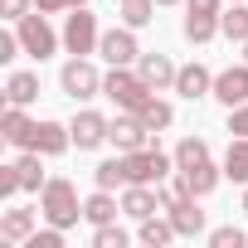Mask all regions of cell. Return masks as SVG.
Segmentation results:
<instances>
[{
	"instance_id": "cell-6",
	"label": "cell",
	"mask_w": 248,
	"mask_h": 248,
	"mask_svg": "<svg viewBox=\"0 0 248 248\" xmlns=\"http://www.w3.org/2000/svg\"><path fill=\"white\" fill-rule=\"evenodd\" d=\"M59 88H63L73 102H83V97H97V93H102V78H97V68H93L88 59L73 54V59L63 63V73H59Z\"/></svg>"
},
{
	"instance_id": "cell-42",
	"label": "cell",
	"mask_w": 248,
	"mask_h": 248,
	"mask_svg": "<svg viewBox=\"0 0 248 248\" xmlns=\"http://www.w3.org/2000/svg\"><path fill=\"white\" fill-rule=\"evenodd\" d=\"M68 5H73V10H78V5H88V0H68Z\"/></svg>"
},
{
	"instance_id": "cell-31",
	"label": "cell",
	"mask_w": 248,
	"mask_h": 248,
	"mask_svg": "<svg viewBox=\"0 0 248 248\" xmlns=\"http://www.w3.org/2000/svg\"><path fill=\"white\" fill-rule=\"evenodd\" d=\"M209 243H214V248H243V243H248V233H243L238 224H224V229H214V233H209Z\"/></svg>"
},
{
	"instance_id": "cell-26",
	"label": "cell",
	"mask_w": 248,
	"mask_h": 248,
	"mask_svg": "<svg viewBox=\"0 0 248 248\" xmlns=\"http://www.w3.org/2000/svg\"><path fill=\"white\" fill-rule=\"evenodd\" d=\"M200 161H209V146H204L200 137H185V141L175 146V170H190V166H200Z\"/></svg>"
},
{
	"instance_id": "cell-5",
	"label": "cell",
	"mask_w": 248,
	"mask_h": 248,
	"mask_svg": "<svg viewBox=\"0 0 248 248\" xmlns=\"http://www.w3.org/2000/svg\"><path fill=\"white\" fill-rule=\"evenodd\" d=\"M15 34H20V44H25V54L30 59H49L54 49H59V34L49 30V20H44V10L39 15H25V20H15Z\"/></svg>"
},
{
	"instance_id": "cell-43",
	"label": "cell",
	"mask_w": 248,
	"mask_h": 248,
	"mask_svg": "<svg viewBox=\"0 0 248 248\" xmlns=\"http://www.w3.org/2000/svg\"><path fill=\"white\" fill-rule=\"evenodd\" d=\"M243 63H248V44H243Z\"/></svg>"
},
{
	"instance_id": "cell-27",
	"label": "cell",
	"mask_w": 248,
	"mask_h": 248,
	"mask_svg": "<svg viewBox=\"0 0 248 248\" xmlns=\"http://www.w3.org/2000/svg\"><path fill=\"white\" fill-rule=\"evenodd\" d=\"M170 238H175V224H170V219H156V214H151V219H141V243L166 248Z\"/></svg>"
},
{
	"instance_id": "cell-9",
	"label": "cell",
	"mask_w": 248,
	"mask_h": 248,
	"mask_svg": "<svg viewBox=\"0 0 248 248\" xmlns=\"http://www.w3.org/2000/svg\"><path fill=\"white\" fill-rule=\"evenodd\" d=\"M107 141H112L117 151H141V146H151V127H146L137 112H127V117H117V122H112Z\"/></svg>"
},
{
	"instance_id": "cell-22",
	"label": "cell",
	"mask_w": 248,
	"mask_h": 248,
	"mask_svg": "<svg viewBox=\"0 0 248 248\" xmlns=\"http://www.w3.org/2000/svg\"><path fill=\"white\" fill-rule=\"evenodd\" d=\"M44 156L39 151H25L20 161H15V175H20V190H44L49 180H44V166H39Z\"/></svg>"
},
{
	"instance_id": "cell-2",
	"label": "cell",
	"mask_w": 248,
	"mask_h": 248,
	"mask_svg": "<svg viewBox=\"0 0 248 248\" xmlns=\"http://www.w3.org/2000/svg\"><path fill=\"white\" fill-rule=\"evenodd\" d=\"M102 93H107L122 112H141V107L156 97V88H151L141 73H132V68H112V73L102 78Z\"/></svg>"
},
{
	"instance_id": "cell-35",
	"label": "cell",
	"mask_w": 248,
	"mask_h": 248,
	"mask_svg": "<svg viewBox=\"0 0 248 248\" xmlns=\"http://www.w3.org/2000/svg\"><path fill=\"white\" fill-rule=\"evenodd\" d=\"M229 132H233V137H248V102L229 107Z\"/></svg>"
},
{
	"instance_id": "cell-30",
	"label": "cell",
	"mask_w": 248,
	"mask_h": 248,
	"mask_svg": "<svg viewBox=\"0 0 248 248\" xmlns=\"http://www.w3.org/2000/svg\"><path fill=\"white\" fill-rule=\"evenodd\" d=\"M156 195H161V209H175V204H185V200H195L185 180H161V185H156Z\"/></svg>"
},
{
	"instance_id": "cell-32",
	"label": "cell",
	"mask_w": 248,
	"mask_h": 248,
	"mask_svg": "<svg viewBox=\"0 0 248 248\" xmlns=\"http://www.w3.org/2000/svg\"><path fill=\"white\" fill-rule=\"evenodd\" d=\"M25 248H63V229H54V224H49V229H44V233H39V229H34V233H30V238H25Z\"/></svg>"
},
{
	"instance_id": "cell-21",
	"label": "cell",
	"mask_w": 248,
	"mask_h": 248,
	"mask_svg": "<svg viewBox=\"0 0 248 248\" xmlns=\"http://www.w3.org/2000/svg\"><path fill=\"white\" fill-rule=\"evenodd\" d=\"M185 39L190 44H209L214 34H219V15H195V10H185Z\"/></svg>"
},
{
	"instance_id": "cell-25",
	"label": "cell",
	"mask_w": 248,
	"mask_h": 248,
	"mask_svg": "<svg viewBox=\"0 0 248 248\" xmlns=\"http://www.w3.org/2000/svg\"><path fill=\"white\" fill-rule=\"evenodd\" d=\"M122 5V25H132V30H146L156 20V0H117Z\"/></svg>"
},
{
	"instance_id": "cell-19",
	"label": "cell",
	"mask_w": 248,
	"mask_h": 248,
	"mask_svg": "<svg viewBox=\"0 0 248 248\" xmlns=\"http://www.w3.org/2000/svg\"><path fill=\"white\" fill-rule=\"evenodd\" d=\"M34 97H39V73H10V83H5V102L30 107Z\"/></svg>"
},
{
	"instance_id": "cell-18",
	"label": "cell",
	"mask_w": 248,
	"mask_h": 248,
	"mask_svg": "<svg viewBox=\"0 0 248 248\" xmlns=\"http://www.w3.org/2000/svg\"><path fill=\"white\" fill-rule=\"evenodd\" d=\"M83 219H88L93 229L112 224V219H117V200H112V190H97V195H88V200H83Z\"/></svg>"
},
{
	"instance_id": "cell-1",
	"label": "cell",
	"mask_w": 248,
	"mask_h": 248,
	"mask_svg": "<svg viewBox=\"0 0 248 248\" xmlns=\"http://www.w3.org/2000/svg\"><path fill=\"white\" fill-rule=\"evenodd\" d=\"M39 209H44V219H49L54 229H68V224H78V219H83L78 190H73V180H63V175H54V180L39 190Z\"/></svg>"
},
{
	"instance_id": "cell-20",
	"label": "cell",
	"mask_w": 248,
	"mask_h": 248,
	"mask_svg": "<svg viewBox=\"0 0 248 248\" xmlns=\"http://www.w3.org/2000/svg\"><path fill=\"white\" fill-rule=\"evenodd\" d=\"M224 175L233 185H248V137H233L229 141V156H224Z\"/></svg>"
},
{
	"instance_id": "cell-36",
	"label": "cell",
	"mask_w": 248,
	"mask_h": 248,
	"mask_svg": "<svg viewBox=\"0 0 248 248\" xmlns=\"http://www.w3.org/2000/svg\"><path fill=\"white\" fill-rule=\"evenodd\" d=\"M20 49H25V44H20V34H0V63H10Z\"/></svg>"
},
{
	"instance_id": "cell-13",
	"label": "cell",
	"mask_w": 248,
	"mask_h": 248,
	"mask_svg": "<svg viewBox=\"0 0 248 248\" xmlns=\"http://www.w3.org/2000/svg\"><path fill=\"white\" fill-rule=\"evenodd\" d=\"M137 73L161 93V88H175V73H180V68H175L166 54H141V59H137Z\"/></svg>"
},
{
	"instance_id": "cell-14",
	"label": "cell",
	"mask_w": 248,
	"mask_h": 248,
	"mask_svg": "<svg viewBox=\"0 0 248 248\" xmlns=\"http://www.w3.org/2000/svg\"><path fill=\"white\" fill-rule=\"evenodd\" d=\"M122 209H127L132 219H151L161 209V195L151 185H127V195H122Z\"/></svg>"
},
{
	"instance_id": "cell-15",
	"label": "cell",
	"mask_w": 248,
	"mask_h": 248,
	"mask_svg": "<svg viewBox=\"0 0 248 248\" xmlns=\"http://www.w3.org/2000/svg\"><path fill=\"white\" fill-rule=\"evenodd\" d=\"M34 233V209H5L0 214V238L5 243H25Z\"/></svg>"
},
{
	"instance_id": "cell-40",
	"label": "cell",
	"mask_w": 248,
	"mask_h": 248,
	"mask_svg": "<svg viewBox=\"0 0 248 248\" xmlns=\"http://www.w3.org/2000/svg\"><path fill=\"white\" fill-rule=\"evenodd\" d=\"M243 214H248V185H243Z\"/></svg>"
},
{
	"instance_id": "cell-34",
	"label": "cell",
	"mask_w": 248,
	"mask_h": 248,
	"mask_svg": "<svg viewBox=\"0 0 248 248\" xmlns=\"http://www.w3.org/2000/svg\"><path fill=\"white\" fill-rule=\"evenodd\" d=\"M10 195H20V175H15V161H10V166H0V200H10Z\"/></svg>"
},
{
	"instance_id": "cell-3",
	"label": "cell",
	"mask_w": 248,
	"mask_h": 248,
	"mask_svg": "<svg viewBox=\"0 0 248 248\" xmlns=\"http://www.w3.org/2000/svg\"><path fill=\"white\" fill-rule=\"evenodd\" d=\"M175 156H166L161 146H141V151H122V170H127V185H161L170 175Z\"/></svg>"
},
{
	"instance_id": "cell-11",
	"label": "cell",
	"mask_w": 248,
	"mask_h": 248,
	"mask_svg": "<svg viewBox=\"0 0 248 248\" xmlns=\"http://www.w3.org/2000/svg\"><path fill=\"white\" fill-rule=\"evenodd\" d=\"M214 97H219L224 107H238V102H248V63L214 73Z\"/></svg>"
},
{
	"instance_id": "cell-8",
	"label": "cell",
	"mask_w": 248,
	"mask_h": 248,
	"mask_svg": "<svg viewBox=\"0 0 248 248\" xmlns=\"http://www.w3.org/2000/svg\"><path fill=\"white\" fill-rule=\"evenodd\" d=\"M68 146H73V132L59 127V122H34L25 137V151H39V156H63Z\"/></svg>"
},
{
	"instance_id": "cell-10",
	"label": "cell",
	"mask_w": 248,
	"mask_h": 248,
	"mask_svg": "<svg viewBox=\"0 0 248 248\" xmlns=\"http://www.w3.org/2000/svg\"><path fill=\"white\" fill-rule=\"evenodd\" d=\"M68 132H73V146H78V151H93V146H102V141H107L112 122H107L102 112H78Z\"/></svg>"
},
{
	"instance_id": "cell-12",
	"label": "cell",
	"mask_w": 248,
	"mask_h": 248,
	"mask_svg": "<svg viewBox=\"0 0 248 248\" xmlns=\"http://www.w3.org/2000/svg\"><path fill=\"white\" fill-rule=\"evenodd\" d=\"M175 93L190 97V102H195V97H209V93H214V73H209L204 63H185V68L175 73Z\"/></svg>"
},
{
	"instance_id": "cell-17",
	"label": "cell",
	"mask_w": 248,
	"mask_h": 248,
	"mask_svg": "<svg viewBox=\"0 0 248 248\" xmlns=\"http://www.w3.org/2000/svg\"><path fill=\"white\" fill-rule=\"evenodd\" d=\"M30 127H34V122L25 117V107H5V112H0V137H5L10 146H25V137H30Z\"/></svg>"
},
{
	"instance_id": "cell-38",
	"label": "cell",
	"mask_w": 248,
	"mask_h": 248,
	"mask_svg": "<svg viewBox=\"0 0 248 248\" xmlns=\"http://www.w3.org/2000/svg\"><path fill=\"white\" fill-rule=\"evenodd\" d=\"M219 5L224 0H185V10H195V15H224Z\"/></svg>"
},
{
	"instance_id": "cell-29",
	"label": "cell",
	"mask_w": 248,
	"mask_h": 248,
	"mask_svg": "<svg viewBox=\"0 0 248 248\" xmlns=\"http://www.w3.org/2000/svg\"><path fill=\"white\" fill-rule=\"evenodd\" d=\"M93 180H97V190H117V185H127V170H122V156H117V161H102V166L93 170Z\"/></svg>"
},
{
	"instance_id": "cell-33",
	"label": "cell",
	"mask_w": 248,
	"mask_h": 248,
	"mask_svg": "<svg viewBox=\"0 0 248 248\" xmlns=\"http://www.w3.org/2000/svg\"><path fill=\"white\" fill-rule=\"evenodd\" d=\"M93 243H97V248H127V233L112 229V224H102V229L93 233Z\"/></svg>"
},
{
	"instance_id": "cell-7",
	"label": "cell",
	"mask_w": 248,
	"mask_h": 248,
	"mask_svg": "<svg viewBox=\"0 0 248 248\" xmlns=\"http://www.w3.org/2000/svg\"><path fill=\"white\" fill-rule=\"evenodd\" d=\"M97 54H102L112 68H127V63H137V59H141V49H137V34H132V25L107 30V34L97 39Z\"/></svg>"
},
{
	"instance_id": "cell-28",
	"label": "cell",
	"mask_w": 248,
	"mask_h": 248,
	"mask_svg": "<svg viewBox=\"0 0 248 248\" xmlns=\"http://www.w3.org/2000/svg\"><path fill=\"white\" fill-rule=\"evenodd\" d=\"M137 117L146 122V127H151V132H166V127H170V122H175V112H170V102H161V97H151V102H146V107H141Z\"/></svg>"
},
{
	"instance_id": "cell-24",
	"label": "cell",
	"mask_w": 248,
	"mask_h": 248,
	"mask_svg": "<svg viewBox=\"0 0 248 248\" xmlns=\"http://www.w3.org/2000/svg\"><path fill=\"white\" fill-rule=\"evenodd\" d=\"M170 224H175V233L195 238V233H204V209H195V200H185V204L170 209Z\"/></svg>"
},
{
	"instance_id": "cell-4",
	"label": "cell",
	"mask_w": 248,
	"mask_h": 248,
	"mask_svg": "<svg viewBox=\"0 0 248 248\" xmlns=\"http://www.w3.org/2000/svg\"><path fill=\"white\" fill-rule=\"evenodd\" d=\"M97 39H102V34H97V15H93L88 5H78V10L63 20V49L78 54V59H88V54L97 49Z\"/></svg>"
},
{
	"instance_id": "cell-37",
	"label": "cell",
	"mask_w": 248,
	"mask_h": 248,
	"mask_svg": "<svg viewBox=\"0 0 248 248\" xmlns=\"http://www.w3.org/2000/svg\"><path fill=\"white\" fill-rule=\"evenodd\" d=\"M25 10H30V0H0V15L5 20H25Z\"/></svg>"
},
{
	"instance_id": "cell-39",
	"label": "cell",
	"mask_w": 248,
	"mask_h": 248,
	"mask_svg": "<svg viewBox=\"0 0 248 248\" xmlns=\"http://www.w3.org/2000/svg\"><path fill=\"white\" fill-rule=\"evenodd\" d=\"M34 10H44V15H59V10H73L68 0H34Z\"/></svg>"
},
{
	"instance_id": "cell-23",
	"label": "cell",
	"mask_w": 248,
	"mask_h": 248,
	"mask_svg": "<svg viewBox=\"0 0 248 248\" xmlns=\"http://www.w3.org/2000/svg\"><path fill=\"white\" fill-rule=\"evenodd\" d=\"M219 175H224V170H214L209 161H200V166H190V170H180V180L190 185V195H195V200H200V195H209V190L219 185Z\"/></svg>"
},
{
	"instance_id": "cell-16",
	"label": "cell",
	"mask_w": 248,
	"mask_h": 248,
	"mask_svg": "<svg viewBox=\"0 0 248 248\" xmlns=\"http://www.w3.org/2000/svg\"><path fill=\"white\" fill-rule=\"evenodd\" d=\"M219 34L229 44H248V5H243V0H233V5L219 15Z\"/></svg>"
},
{
	"instance_id": "cell-41",
	"label": "cell",
	"mask_w": 248,
	"mask_h": 248,
	"mask_svg": "<svg viewBox=\"0 0 248 248\" xmlns=\"http://www.w3.org/2000/svg\"><path fill=\"white\" fill-rule=\"evenodd\" d=\"M156 5H180V0H156Z\"/></svg>"
}]
</instances>
